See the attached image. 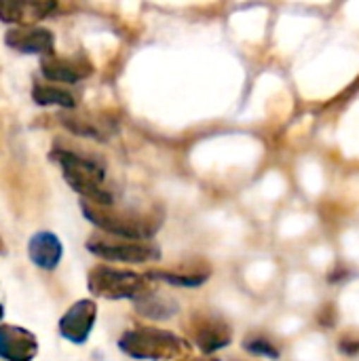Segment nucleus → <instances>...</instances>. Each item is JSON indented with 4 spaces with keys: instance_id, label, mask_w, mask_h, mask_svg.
I'll use <instances>...</instances> for the list:
<instances>
[{
    "instance_id": "nucleus-1",
    "label": "nucleus",
    "mask_w": 359,
    "mask_h": 361,
    "mask_svg": "<svg viewBox=\"0 0 359 361\" xmlns=\"http://www.w3.org/2000/svg\"><path fill=\"white\" fill-rule=\"evenodd\" d=\"M51 161H55L61 169V176L66 184L83 197V201L95 203V205H114L112 195L104 186L106 169L104 165L87 154H80L78 150L53 146L51 148Z\"/></svg>"
},
{
    "instance_id": "nucleus-2",
    "label": "nucleus",
    "mask_w": 359,
    "mask_h": 361,
    "mask_svg": "<svg viewBox=\"0 0 359 361\" xmlns=\"http://www.w3.org/2000/svg\"><path fill=\"white\" fill-rule=\"evenodd\" d=\"M80 212L104 235L133 241H150L163 224V214H157L154 209L133 212L116 209L114 205H95L89 201H80Z\"/></svg>"
},
{
    "instance_id": "nucleus-3",
    "label": "nucleus",
    "mask_w": 359,
    "mask_h": 361,
    "mask_svg": "<svg viewBox=\"0 0 359 361\" xmlns=\"http://www.w3.org/2000/svg\"><path fill=\"white\" fill-rule=\"evenodd\" d=\"M118 349L131 357L142 361H167L178 357H190V343L178 334L161 328H135L127 330L118 338Z\"/></svg>"
},
{
    "instance_id": "nucleus-4",
    "label": "nucleus",
    "mask_w": 359,
    "mask_h": 361,
    "mask_svg": "<svg viewBox=\"0 0 359 361\" xmlns=\"http://www.w3.org/2000/svg\"><path fill=\"white\" fill-rule=\"evenodd\" d=\"M87 288L95 298L104 300H135L148 292L150 279L133 271H121L114 267L97 264L87 275Z\"/></svg>"
},
{
    "instance_id": "nucleus-5",
    "label": "nucleus",
    "mask_w": 359,
    "mask_h": 361,
    "mask_svg": "<svg viewBox=\"0 0 359 361\" xmlns=\"http://www.w3.org/2000/svg\"><path fill=\"white\" fill-rule=\"evenodd\" d=\"M85 247L93 256L110 260V262L144 264V262H152L161 258V247L150 241H133V239L112 237L104 233H93L85 241Z\"/></svg>"
},
{
    "instance_id": "nucleus-6",
    "label": "nucleus",
    "mask_w": 359,
    "mask_h": 361,
    "mask_svg": "<svg viewBox=\"0 0 359 361\" xmlns=\"http://www.w3.org/2000/svg\"><path fill=\"white\" fill-rule=\"evenodd\" d=\"M184 330H186V341L195 343L205 357H212L214 353L226 349L233 343V328L222 317L207 311H199L190 315Z\"/></svg>"
},
{
    "instance_id": "nucleus-7",
    "label": "nucleus",
    "mask_w": 359,
    "mask_h": 361,
    "mask_svg": "<svg viewBox=\"0 0 359 361\" xmlns=\"http://www.w3.org/2000/svg\"><path fill=\"white\" fill-rule=\"evenodd\" d=\"M40 72L49 82H66V85H76L93 74V61L83 55H47L40 59Z\"/></svg>"
},
{
    "instance_id": "nucleus-8",
    "label": "nucleus",
    "mask_w": 359,
    "mask_h": 361,
    "mask_svg": "<svg viewBox=\"0 0 359 361\" xmlns=\"http://www.w3.org/2000/svg\"><path fill=\"white\" fill-rule=\"evenodd\" d=\"M97 319V305L93 300L74 302L59 319V334L72 345H85Z\"/></svg>"
},
{
    "instance_id": "nucleus-9",
    "label": "nucleus",
    "mask_w": 359,
    "mask_h": 361,
    "mask_svg": "<svg viewBox=\"0 0 359 361\" xmlns=\"http://www.w3.org/2000/svg\"><path fill=\"white\" fill-rule=\"evenodd\" d=\"M146 277L152 281H163L169 283L174 288H201L209 277H212V267L207 260L195 258L188 262H180L171 269H157V271H148Z\"/></svg>"
},
{
    "instance_id": "nucleus-10",
    "label": "nucleus",
    "mask_w": 359,
    "mask_h": 361,
    "mask_svg": "<svg viewBox=\"0 0 359 361\" xmlns=\"http://www.w3.org/2000/svg\"><path fill=\"white\" fill-rule=\"evenodd\" d=\"M4 42L8 49L25 55H53L55 53V36L51 30L40 25H21L11 27L4 34Z\"/></svg>"
},
{
    "instance_id": "nucleus-11",
    "label": "nucleus",
    "mask_w": 359,
    "mask_h": 361,
    "mask_svg": "<svg viewBox=\"0 0 359 361\" xmlns=\"http://www.w3.org/2000/svg\"><path fill=\"white\" fill-rule=\"evenodd\" d=\"M59 4L55 0H2L0 2V21L13 23L15 27L21 25H36V21H42L51 17Z\"/></svg>"
},
{
    "instance_id": "nucleus-12",
    "label": "nucleus",
    "mask_w": 359,
    "mask_h": 361,
    "mask_svg": "<svg viewBox=\"0 0 359 361\" xmlns=\"http://www.w3.org/2000/svg\"><path fill=\"white\" fill-rule=\"evenodd\" d=\"M38 355L36 336L19 326H0V360L4 361H34Z\"/></svg>"
},
{
    "instance_id": "nucleus-13",
    "label": "nucleus",
    "mask_w": 359,
    "mask_h": 361,
    "mask_svg": "<svg viewBox=\"0 0 359 361\" xmlns=\"http://www.w3.org/2000/svg\"><path fill=\"white\" fill-rule=\"evenodd\" d=\"M28 256H30V262L34 267H38L42 271H53L61 262L63 245H61V241H59V237L55 233L40 231V233H34L30 237Z\"/></svg>"
},
{
    "instance_id": "nucleus-14",
    "label": "nucleus",
    "mask_w": 359,
    "mask_h": 361,
    "mask_svg": "<svg viewBox=\"0 0 359 361\" xmlns=\"http://www.w3.org/2000/svg\"><path fill=\"white\" fill-rule=\"evenodd\" d=\"M133 307H135V311H138L142 317L154 319V322L169 319V317L178 315V311H180V305H178L174 298H169V296L157 292L154 288H150L148 292H144L142 296H138V298L133 300Z\"/></svg>"
},
{
    "instance_id": "nucleus-15",
    "label": "nucleus",
    "mask_w": 359,
    "mask_h": 361,
    "mask_svg": "<svg viewBox=\"0 0 359 361\" xmlns=\"http://www.w3.org/2000/svg\"><path fill=\"white\" fill-rule=\"evenodd\" d=\"M32 99L38 106H59L66 110H74L78 104V97L70 89H63L51 82H40V80H36L32 87Z\"/></svg>"
},
{
    "instance_id": "nucleus-16",
    "label": "nucleus",
    "mask_w": 359,
    "mask_h": 361,
    "mask_svg": "<svg viewBox=\"0 0 359 361\" xmlns=\"http://www.w3.org/2000/svg\"><path fill=\"white\" fill-rule=\"evenodd\" d=\"M59 118V123L68 129V131H72V133H76V135H83V137H93V140H99V142H104L106 140V135H104V131L91 121V118H87V116H76V114H59L57 116Z\"/></svg>"
},
{
    "instance_id": "nucleus-17",
    "label": "nucleus",
    "mask_w": 359,
    "mask_h": 361,
    "mask_svg": "<svg viewBox=\"0 0 359 361\" xmlns=\"http://www.w3.org/2000/svg\"><path fill=\"white\" fill-rule=\"evenodd\" d=\"M243 349L250 353V355H262V357H269V360H279V349L277 345L267 338V336H248L243 341Z\"/></svg>"
},
{
    "instance_id": "nucleus-18",
    "label": "nucleus",
    "mask_w": 359,
    "mask_h": 361,
    "mask_svg": "<svg viewBox=\"0 0 359 361\" xmlns=\"http://www.w3.org/2000/svg\"><path fill=\"white\" fill-rule=\"evenodd\" d=\"M339 349L347 357L359 355V336H355V334H343L341 341H339Z\"/></svg>"
},
{
    "instance_id": "nucleus-19",
    "label": "nucleus",
    "mask_w": 359,
    "mask_h": 361,
    "mask_svg": "<svg viewBox=\"0 0 359 361\" xmlns=\"http://www.w3.org/2000/svg\"><path fill=\"white\" fill-rule=\"evenodd\" d=\"M320 324L326 326V328L336 326V309H334V305H326V307L322 309V313H320Z\"/></svg>"
},
{
    "instance_id": "nucleus-20",
    "label": "nucleus",
    "mask_w": 359,
    "mask_h": 361,
    "mask_svg": "<svg viewBox=\"0 0 359 361\" xmlns=\"http://www.w3.org/2000/svg\"><path fill=\"white\" fill-rule=\"evenodd\" d=\"M186 361H218V360H216V357H205V355H203V357H186Z\"/></svg>"
},
{
    "instance_id": "nucleus-21",
    "label": "nucleus",
    "mask_w": 359,
    "mask_h": 361,
    "mask_svg": "<svg viewBox=\"0 0 359 361\" xmlns=\"http://www.w3.org/2000/svg\"><path fill=\"white\" fill-rule=\"evenodd\" d=\"M6 252V245H4V241H2V237H0V256Z\"/></svg>"
},
{
    "instance_id": "nucleus-22",
    "label": "nucleus",
    "mask_w": 359,
    "mask_h": 361,
    "mask_svg": "<svg viewBox=\"0 0 359 361\" xmlns=\"http://www.w3.org/2000/svg\"><path fill=\"white\" fill-rule=\"evenodd\" d=\"M2 317H4V307L0 305V322H2Z\"/></svg>"
}]
</instances>
